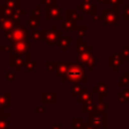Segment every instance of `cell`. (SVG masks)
Here are the masks:
<instances>
[{
	"label": "cell",
	"mask_w": 129,
	"mask_h": 129,
	"mask_svg": "<svg viewBox=\"0 0 129 129\" xmlns=\"http://www.w3.org/2000/svg\"><path fill=\"white\" fill-rule=\"evenodd\" d=\"M109 1H110V4L114 7H117V6H119V5L122 4V0H109Z\"/></svg>",
	"instance_id": "obj_24"
},
{
	"label": "cell",
	"mask_w": 129,
	"mask_h": 129,
	"mask_svg": "<svg viewBox=\"0 0 129 129\" xmlns=\"http://www.w3.org/2000/svg\"><path fill=\"white\" fill-rule=\"evenodd\" d=\"M119 96H120V99H122L123 96H126L125 101H126V100L129 101V89H126V91H123L122 93H120V94H119Z\"/></svg>",
	"instance_id": "obj_20"
},
{
	"label": "cell",
	"mask_w": 129,
	"mask_h": 129,
	"mask_svg": "<svg viewBox=\"0 0 129 129\" xmlns=\"http://www.w3.org/2000/svg\"><path fill=\"white\" fill-rule=\"evenodd\" d=\"M27 24H28V26L35 28V27L39 25V19H35L34 17H32V18H29V19L27 20Z\"/></svg>",
	"instance_id": "obj_17"
},
{
	"label": "cell",
	"mask_w": 129,
	"mask_h": 129,
	"mask_svg": "<svg viewBox=\"0 0 129 129\" xmlns=\"http://www.w3.org/2000/svg\"><path fill=\"white\" fill-rule=\"evenodd\" d=\"M62 27L67 31H71V29H75L76 28V22L73 19H68V20H64L62 22Z\"/></svg>",
	"instance_id": "obj_8"
},
{
	"label": "cell",
	"mask_w": 129,
	"mask_h": 129,
	"mask_svg": "<svg viewBox=\"0 0 129 129\" xmlns=\"http://www.w3.org/2000/svg\"><path fill=\"white\" fill-rule=\"evenodd\" d=\"M47 67H48V69H49L50 71L51 70H54V68H56V67H58V63H52V62H48L47 63Z\"/></svg>",
	"instance_id": "obj_23"
},
{
	"label": "cell",
	"mask_w": 129,
	"mask_h": 129,
	"mask_svg": "<svg viewBox=\"0 0 129 129\" xmlns=\"http://www.w3.org/2000/svg\"><path fill=\"white\" fill-rule=\"evenodd\" d=\"M43 34V40L45 41V42L48 43V44H54V43L58 41V38L60 36V32H57L56 31V27H52V31L50 32H42Z\"/></svg>",
	"instance_id": "obj_4"
},
{
	"label": "cell",
	"mask_w": 129,
	"mask_h": 129,
	"mask_svg": "<svg viewBox=\"0 0 129 129\" xmlns=\"http://www.w3.org/2000/svg\"><path fill=\"white\" fill-rule=\"evenodd\" d=\"M9 49H10L9 47H4V45H1V47H0V50H9Z\"/></svg>",
	"instance_id": "obj_27"
},
{
	"label": "cell",
	"mask_w": 129,
	"mask_h": 129,
	"mask_svg": "<svg viewBox=\"0 0 129 129\" xmlns=\"http://www.w3.org/2000/svg\"><path fill=\"white\" fill-rule=\"evenodd\" d=\"M99 1H100L101 4H108V2H109V0H99Z\"/></svg>",
	"instance_id": "obj_28"
},
{
	"label": "cell",
	"mask_w": 129,
	"mask_h": 129,
	"mask_svg": "<svg viewBox=\"0 0 129 129\" xmlns=\"http://www.w3.org/2000/svg\"><path fill=\"white\" fill-rule=\"evenodd\" d=\"M42 4L45 5L47 7H50V6L56 4V0H42Z\"/></svg>",
	"instance_id": "obj_21"
},
{
	"label": "cell",
	"mask_w": 129,
	"mask_h": 129,
	"mask_svg": "<svg viewBox=\"0 0 129 129\" xmlns=\"http://www.w3.org/2000/svg\"><path fill=\"white\" fill-rule=\"evenodd\" d=\"M86 48H87L86 42H84V41H79V43H78V53L85 52L86 51Z\"/></svg>",
	"instance_id": "obj_16"
},
{
	"label": "cell",
	"mask_w": 129,
	"mask_h": 129,
	"mask_svg": "<svg viewBox=\"0 0 129 129\" xmlns=\"http://www.w3.org/2000/svg\"><path fill=\"white\" fill-rule=\"evenodd\" d=\"M63 80H69V82H77V80H85L86 82V74L85 69L78 64H69L68 70L66 75L63 76Z\"/></svg>",
	"instance_id": "obj_1"
},
{
	"label": "cell",
	"mask_w": 129,
	"mask_h": 129,
	"mask_svg": "<svg viewBox=\"0 0 129 129\" xmlns=\"http://www.w3.org/2000/svg\"><path fill=\"white\" fill-rule=\"evenodd\" d=\"M6 2H7L6 6L9 7L10 9L20 8V7H19V5H20V1H19V0H6Z\"/></svg>",
	"instance_id": "obj_12"
},
{
	"label": "cell",
	"mask_w": 129,
	"mask_h": 129,
	"mask_svg": "<svg viewBox=\"0 0 129 129\" xmlns=\"http://www.w3.org/2000/svg\"><path fill=\"white\" fill-rule=\"evenodd\" d=\"M122 56H125V60H127V59L129 58V47H126L125 49H123Z\"/></svg>",
	"instance_id": "obj_25"
},
{
	"label": "cell",
	"mask_w": 129,
	"mask_h": 129,
	"mask_svg": "<svg viewBox=\"0 0 129 129\" xmlns=\"http://www.w3.org/2000/svg\"><path fill=\"white\" fill-rule=\"evenodd\" d=\"M5 76H6L7 80H9V82H13V80L15 79V73H10V71H8V73L5 74Z\"/></svg>",
	"instance_id": "obj_19"
},
{
	"label": "cell",
	"mask_w": 129,
	"mask_h": 129,
	"mask_svg": "<svg viewBox=\"0 0 129 129\" xmlns=\"http://www.w3.org/2000/svg\"><path fill=\"white\" fill-rule=\"evenodd\" d=\"M33 17L34 18L36 17V19H40V17H41V6H36V8L33 10Z\"/></svg>",
	"instance_id": "obj_18"
},
{
	"label": "cell",
	"mask_w": 129,
	"mask_h": 129,
	"mask_svg": "<svg viewBox=\"0 0 129 129\" xmlns=\"http://www.w3.org/2000/svg\"><path fill=\"white\" fill-rule=\"evenodd\" d=\"M103 20L109 25H114L117 23V20H118L117 13L112 10H104L103 11Z\"/></svg>",
	"instance_id": "obj_5"
},
{
	"label": "cell",
	"mask_w": 129,
	"mask_h": 129,
	"mask_svg": "<svg viewBox=\"0 0 129 129\" xmlns=\"http://www.w3.org/2000/svg\"><path fill=\"white\" fill-rule=\"evenodd\" d=\"M70 41H71V36H68V38H67V36H63V38H61L60 40H59V44H60L61 49L66 50V48L70 44Z\"/></svg>",
	"instance_id": "obj_9"
},
{
	"label": "cell",
	"mask_w": 129,
	"mask_h": 129,
	"mask_svg": "<svg viewBox=\"0 0 129 129\" xmlns=\"http://www.w3.org/2000/svg\"><path fill=\"white\" fill-rule=\"evenodd\" d=\"M109 60H110L109 64L113 67L114 71L118 70V68L121 66V63H122V58H121V54L120 53H117V54H114V56L110 57Z\"/></svg>",
	"instance_id": "obj_7"
},
{
	"label": "cell",
	"mask_w": 129,
	"mask_h": 129,
	"mask_svg": "<svg viewBox=\"0 0 129 129\" xmlns=\"http://www.w3.org/2000/svg\"><path fill=\"white\" fill-rule=\"evenodd\" d=\"M48 19L51 18H61V9L57 5H52V6L48 7Z\"/></svg>",
	"instance_id": "obj_6"
},
{
	"label": "cell",
	"mask_w": 129,
	"mask_h": 129,
	"mask_svg": "<svg viewBox=\"0 0 129 129\" xmlns=\"http://www.w3.org/2000/svg\"><path fill=\"white\" fill-rule=\"evenodd\" d=\"M69 64H64V63H58V76L63 77L66 75L67 70H68Z\"/></svg>",
	"instance_id": "obj_10"
},
{
	"label": "cell",
	"mask_w": 129,
	"mask_h": 129,
	"mask_svg": "<svg viewBox=\"0 0 129 129\" xmlns=\"http://www.w3.org/2000/svg\"><path fill=\"white\" fill-rule=\"evenodd\" d=\"M125 18L129 19V6H125Z\"/></svg>",
	"instance_id": "obj_26"
},
{
	"label": "cell",
	"mask_w": 129,
	"mask_h": 129,
	"mask_svg": "<svg viewBox=\"0 0 129 129\" xmlns=\"http://www.w3.org/2000/svg\"><path fill=\"white\" fill-rule=\"evenodd\" d=\"M0 10H1V16H9V17H11V15L14 14L13 9H10L9 7L5 6V5H2L1 7H0Z\"/></svg>",
	"instance_id": "obj_11"
},
{
	"label": "cell",
	"mask_w": 129,
	"mask_h": 129,
	"mask_svg": "<svg viewBox=\"0 0 129 129\" xmlns=\"http://www.w3.org/2000/svg\"><path fill=\"white\" fill-rule=\"evenodd\" d=\"M28 48H29L28 41H17V42H14L13 48H11V54L24 57L26 53L28 54Z\"/></svg>",
	"instance_id": "obj_3"
},
{
	"label": "cell",
	"mask_w": 129,
	"mask_h": 129,
	"mask_svg": "<svg viewBox=\"0 0 129 129\" xmlns=\"http://www.w3.org/2000/svg\"><path fill=\"white\" fill-rule=\"evenodd\" d=\"M79 31H78V38H82L83 35L85 34V32H86V29H87V27L86 26H83V27H80V28H78Z\"/></svg>",
	"instance_id": "obj_22"
},
{
	"label": "cell",
	"mask_w": 129,
	"mask_h": 129,
	"mask_svg": "<svg viewBox=\"0 0 129 129\" xmlns=\"http://www.w3.org/2000/svg\"><path fill=\"white\" fill-rule=\"evenodd\" d=\"M129 84V77H128V74L125 73L123 77L120 78V82H119V86H125V85Z\"/></svg>",
	"instance_id": "obj_14"
},
{
	"label": "cell",
	"mask_w": 129,
	"mask_h": 129,
	"mask_svg": "<svg viewBox=\"0 0 129 129\" xmlns=\"http://www.w3.org/2000/svg\"><path fill=\"white\" fill-rule=\"evenodd\" d=\"M32 38H33V40H35V41H40L41 39L43 38V34H42V32H40V31H33Z\"/></svg>",
	"instance_id": "obj_15"
},
{
	"label": "cell",
	"mask_w": 129,
	"mask_h": 129,
	"mask_svg": "<svg viewBox=\"0 0 129 129\" xmlns=\"http://www.w3.org/2000/svg\"><path fill=\"white\" fill-rule=\"evenodd\" d=\"M85 1V4H86V2H92V0H84Z\"/></svg>",
	"instance_id": "obj_29"
},
{
	"label": "cell",
	"mask_w": 129,
	"mask_h": 129,
	"mask_svg": "<svg viewBox=\"0 0 129 129\" xmlns=\"http://www.w3.org/2000/svg\"><path fill=\"white\" fill-rule=\"evenodd\" d=\"M6 39L13 40L14 42H17V41H27V39H28V32L25 28H23V27L15 28L13 31L7 32Z\"/></svg>",
	"instance_id": "obj_2"
},
{
	"label": "cell",
	"mask_w": 129,
	"mask_h": 129,
	"mask_svg": "<svg viewBox=\"0 0 129 129\" xmlns=\"http://www.w3.org/2000/svg\"><path fill=\"white\" fill-rule=\"evenodd\" d=\"M24 67L27 71L34 70V68H35V62H33V61H31V60H27L26 62L24 63Z\"/></svg>",
	"instance_id": "obj_13"
}]
</instances>
